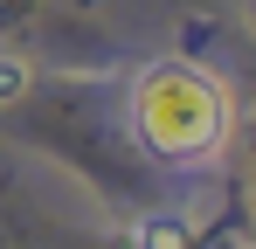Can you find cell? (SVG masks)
Returning <instances> with one entry per match:
<instances>
[{"mask_svg":"<svg viewBox=\"0 0 256 249\" xmlns=\"http://www.w3.org/2000/svg\"><path fill=\"white\" fill-rule=\"evenodd\" d=\"M132 124L152 152L201 160L228 138V90L201 70H146L132 90Z\"/></svg>","mask_w":256,"mask_h":249,"instance_id":"6da1fadb","label":"cell"},{"mask_svg":"<svg viewBox=\"0 0 256 249\" xmlns=\"http://www.w3.org/2000/svg\"><path fill=\"white\" fill-rule=\"evenodd\" d=\"M138 249H194V222L187 214H146L138 222Z\"/></svg>","mask_w":256,"mask_h":249,"instance_id":"7a4b0ae2","label":"cell"},{"mask_svg":"<svg viewBox=\"0 0 256 249\" xmlns=\"http://www.w3.org/2000/svg\"><path fill=\"white\" fill-rule=\"evenodd\" d=\"M21 97H28V70L0 56V104H21Z\"/></svg>","mask_w":256,"mask_h":249,"instance_id":"3957f363","label":"cell"}]
</instances>
